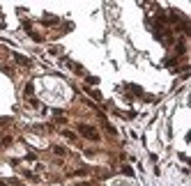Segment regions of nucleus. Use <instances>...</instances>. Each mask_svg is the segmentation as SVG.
Listing matches in <instances>:
<instances>
[{
  "label": "nucleus",
  "instance_id": "1",
  "mask_svg": "<svg viewBox=\"0 0 191 186\" xmlns=\"http://www.w3.org/2000/svg\"><path fill=\"white\" fill-rule=\"evenodd\" d=\"M78 131H81V136H85L88 140H97V138H99V133H97L92 126H88V124H81V126H78Z\"/></svg>",
  "mask_w": 191,
  "mask_h": 186
},
{
  "label": "nucleus",
  "instance_id": "2",
  "mask_svg": "<svg viewBox=\"0 0 191 186\" xmlns=\"http://www.w3.org/2000/svg\"><path fill=\"white\" fill-rule=\"evenodd\" d=\"M14 60L19 62V64H30V60H26L23 55H19V53H14Z\"/></svg>",
  "mask_w": 191,
  "mask_h": 186
},
{
  "label": "nucleus",
  "instance_id": "3",
  "mask_svg": "<svg viewBox=\"0 0 191 186\" xmlns=\"http://www.w3.org/2000/svg\"><path fill=\"white\" fill-rule=\"evenodd\" d=\"M88 83H90V85H97V83H99V78H97V76H88Z\"/></svg>",
  "mask_w": 191,
  "mask_h": 186
},
{
  "label": "nucleus",
  "instance_id": "4",
  "mask_svg": "<svg viewBox=\"0 0 191 186\" xmlns=\"http://www.w3.org/2000/svg\"><path fill=\"white\" fill-rule=\"evenodd\" d=\"M26 96H32V83H28V85H26Z\"/></svg>",
  "mask_w": 191,
  "mask_h": 186
},
{
  "label": "nucleus",
  "instance_id": "5",
  "mask_svg": "<svg viewBox=\"0 0 191 186\" xmlns=\"http://www.w3.org/2000/svg\"><path fill=\"white\" fill-rule=\"evenodd\" d=\"M122 172H125V175H129V177H134V170H131V168H127V165L122 168Z\"/></svg>",
  "mask_w": 191,
  "mask_h": 186
},
{
  "label": "nucleus",
  "instance_id": "6",
  "mask_svg": "<svg viewBox=\"0 0 191 186\" xmlns=\"http://www.w3.org/2000/svg\"><path fill=\"white\" fill-rule=\"evenodd\" d=\"M53 152H55V154H60V156H62V154H64V147H53Z\"/></svg>",
  "mask_w": 191,
  "mask_h": 186
}]
</instances>
